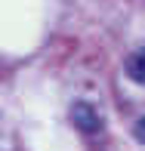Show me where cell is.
Returning a JSON list of instances; mask_svg holds the SVG:
<instances>
[{"label": "cell", "instance_id": "1", "mask_svg": "<svg viewBox=\"0 0 145 151\" xmlns=\"http://www.w3.org/2000/svg\"><path fill=\"white\" fill-rule=\"evenodd\" d=\"M71 123L80 133H87V136H96L102 129V117H99V111H96L89 102H74L71 105Z\"/></svg>", "mask_w": 145, "mask_h": 151}, {"label": "cell", "instance_id": "2", "mask_svg": "<svg viewBox=\"0 0 145 151\" xmlns=\"http://www.w3.org/2000/svg\"><path fill=\"white\" fill-rule=\"evenodd\" d=\"M123 71H127V77L133 80V83L145 86V46H139V50H133V52L127 56Z\"/></svg>", "mask_w": 145, "mask_h": 151}, {"label": "cell", "instance_id": "3", "mask_svg": "<svg viewBox=\"0 0 145 151\" xmlns=\"http://www.w3.org/2000/svg\"><path fill=\"white\" fill-rule=\"evenodd\" d=\"M133 136H136V139H139L142 145H145V114H142L139 120H136V127H133Z\"/></svg>", "mask_w": 145, "mask_h": 151}]
</instances>
